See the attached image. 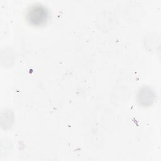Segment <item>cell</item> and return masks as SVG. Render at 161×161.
Returning <instances> with one entry per match:
<instances>
[{
  "mask_svg": "<svg viewBox=\"0 0 161 161\" xmlns=\"http://www.w3.org/2000/svg\"><path fill=\"white\" fill-rule=\"evenodd\" d=\"M49 18L48 9L42 4H34L30 6L26 12V19L29 24L38 26L45 25Z\"/></svg>",
  "mask_w": 161,
  "mask_h": 161,
  "instance_id": "obj_1",
  "label": "cell"
}]
</instances>
